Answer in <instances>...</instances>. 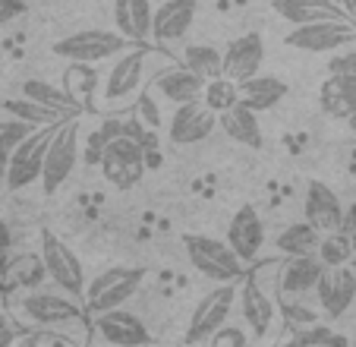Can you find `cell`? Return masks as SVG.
Listing matches in <instances>:
<instances>
[{
  "instance_id": "obj_33",
  "label": "cell",
  "mask_w": 356,
  "mask_h": 347,
  "mask_svg": "<svg viewBox=\"0 0 356 347\" xmlns=\"http://www.w3.org/2000/svg\"><path fill=\"white\" fill-rule=\"evenodd\" d=\"M316 256L325 262V268H341L353 259V240H350L347 234H341V231L322 234V243H318Z\"/></svg>"
},
{
  "instance_id": "obj_44",
  "label": "cell",
  "mask_w": 356,
  "mask_h": 347,
  "mask_svg": "<svg viewBox=\"0 0 356 347\" xmlns=\"http://www.w3.org/2000/svg\"><path fill=\"white\" fill-rule=\"evenodd\" d=\"M300 344V341H296ZM300 347H331V344H300Z\"/></svg>"
},
{
  "instance_id": "obj_21",
  "label": "cell",
  "mask_w": 356,
  "mask_h": 347,
  "mask_svg": "<svg viewBox=\"0 0 356 347\" xmlns=\"http://www.w3.org/2000/svg\"><path fill=\"white\" fill-rule=\"evenodd\" d=\"M155 92L177 107L186 101H199L205 92V79H199L189 67H170L155 76Z\"/></svg>"
},
{
  "instance_id": "obj_15",
  "label": "cell",
  "mask_w": 356,
  "mask_h": 347,
  "mask_svg": "<svg viewBox=\"0 0 356 347\" xmlns=\"http://www.w3.org/2000/svg\"><path fill=\"white\" fill-rule=\"evenodd\" d=\"M281 20L290 26H312V22H353L337 0H275L271 3Z\"/></svg>"
},
{
  "instance_id": "obj_26",
  "label": "cell",
  "mask_w": 356,
  "mask_h": 347,
  "mask_svg": "<svg viewBox=\"0 0 356 347\" xmlns=\"http://www.w3.org/2000/svg\"><path fill=\"white\" fill-rule=\"evenodd\" d=\"M287 95V82L277 79V76H268V73H259L252 79L240 82V101L252 111H271L277 101Z\"/></svg>"
},
{
  "instance_id": "obj_22",
  "label": "cell",
  "mask_w": 356,
  "mask_h": 347,
  "mask_svg": "<svg viewBox=\"0 0 356 347\" xmlns=\"http://www.w3.org/2000/svg\"><path fill=\"white\" fill-rule=\"evenodd\" d=\"M328 272L325 262L318 259L316 253L312 256H290L287 265L281 272V291L284 294H306V291H316L322 275Z\"/></svg>"
},
{
  "instance_id": "obj_16",
  "label": "cell",
  "mask_w": 356,
  "mask_h": 347,
  "mask_svg": "<svg viewBox=\"0 0 356 347\" xmlns=\"http://www.w3.org/2000/svg\"><path fill=\"white\" fill-rule=\"evenodd\" d=\"M98 332L101 338L114 347H145L152 341V332L145 328V322L139 316H133L129 309H108L98 316Z\"/></svg>"
},
{
  "instance_id": "obj_2",
  "label": "cell",
  "mask_w": 356,
  "mask_h": 347,
  "mask_svg": "<svg viewBox=\"0 0 356 347\" xmlns=\"http://www.w3.org/2000/svg\"><path fill=\"white\" fill-rule=\"evenodd\" d=\"M145 275L148 272L142 265H114V268H108V272H101L86 291V307L92 309L95 316L127 307V300L139 291Z\"/></svg>"
},
{
  "instance_id": "obj_30",
  "label": "cell",
  "mask_w": 356,
  "mask_h": 347,
  "mask_svg": "<svg viewBox=\"0 0 356 347\" xmlns=\"http://www.w3.org/2000/svg\"><path fill=\"white\" fill-rule=\"evenodd\" d=\"M3 111L16 121H26L32 127H54V123H63L67 121V114L54 111V107H44L38 101H29V98H7L3 101Z\"/></svg>"
},
{
  "instance_id": "obj_10",
  "label": "cell",
  "mask_w": 356,
  "mask_h": 347,
  "mask_svg": "<svg viewBox=\"0 0 356 347\" xmlns=\"http://www.w3.org/2000/svg\"><path fill=\"white\" fill-rule=\"evenodd\" d=\"M19 313L35 325H67V322L79 319V307L70 294H51V291H35V294L22 297Z\"/></svg>"
},
{
  "instance_id": "obj_6",
  "label": "cell",
  "mask_w": 356,
  "mask_h": 347,
  "mask_svg": "<svg viewBox=\"0 0 356 347\" xmlns=\"http://www.w3.org/2000/svg\"><path fill=\"white\" fill-rule=\"evenodd\" d=\"M41 259H44L47 278L54 281V284L60 287L63 294L82 297V294L88 291V284H86V268H82L79 256H76L73 249H70L67 243L60 240V237L51 234V231H44V234H41Z\"/></svg>"
},
{
  "instance_id": "obj_9",
  "label": "cell",
  "mask_w": 356,
  "mask_h": 347,
  "mask_svg": "<svg viewBox=\"0 0 356 347\" xmlns=\"http://www.w3.org/2000/svg\"><path fill=\"white\" fill-rule=\"evenodd\" d=\"M287 45L302 54H334L347 45H356L353 22H312L287 32Z\"/></svg>"
},
{
  "instance_id": "obj_7",
  "label": "cell",
  "mask_w": 356,
  "mask_h": 347,
  "mask_svg": "<svg viewBox=\"0 0 356 347\" xmlns=\"http://www.w3.org/2000/svg\"><path fill=\"white\" fill-rule=\"evenodd\" d=\"M57 127H60V123H54V127H38L13 152L7 174H3V180H7L10 190H26L29 183L41 180V171H44V155H47V146H51V139H54Z\"/></svg>"
},
{
  "instance_id": "obj_24",
  "label": "cell",
  "mask_w": 356,
  "mask_h": 347,
  "mask_svg": "<svg viewBox=\"0 0 356 347\" xmlns=\"http://www.w3.org/2000/svg\"><path fill=\"white\" fill-rule=\"evenodd\" d=\"M152 0H114V22L117 32L129 41L152 38Z\"/></svg>"
},
{
  "instance_id": "obj_41",
  "label": "cell",
  "mask_w": 356,
  "mask_h": 347,
  "mask_svg": "<svg viewBox=\"0 0 356 347\" xmlns=\"http://www.w3.org/2000/svg\"><path fill=\"white\" fill-rule=\"evenodd\" d=\"M0 341H3V344L13 341V332H10V322H7V316L3 313H0Z\"/></svg>"
},
{
  "instance_id": "obj_13",
  "label": "cell",
  "mask_w": 356,
  "mask_h": 347,
  "mask_svg": "<svg viewBox=\"0 0 356 347\" xmlns=\"http://www.w3.org/2000/svg\"><path fill=\"white\" fill-rule=\"evenodd\" d=\"M265 61V41L259 32H246L240 38H234L224 51V76L234 82H246L252 76H259Z\"/></svg>"
},
{
  "instance_id": "obj_25",
  "label": "cell",
  "mask_w": 356,
  "mask_h": 347,
  "mask_svg": "<svg viewBox=\"0 0 356 347\" xmlns=\"http://www.w3.org/2000/svg\"><path fill=\"white\" fill-rule=\"evenodd\" d=\"M218 123H221V130L230 136L234 142H240V146H249V148H262V130H259V117L252 107H246L240 101V105L227 107L224 114H218Z\"/></svg>"
},
{
  "instance_id": "obj_39",
  "label": "cell",
  "mask_w": 356,
  "mask_h": 347,
  "mask_svg": "<svg viewBox=\"0 0 356 347\" xmlns=\"http://www.w3.org/2000/svg\"><path fill=\"white\" fill-rule=\"evenodd\" d=\"M341 234H347L356 243V202L343 208V221H341Z\"/></svg>"
},
{
  "instance_id": "obj_8",
  "label": "cell",
  "mask_w": 356,
  "mask_h": 347,
  "mask_svg": "<svg viewBox=\"0 0 356 347\" xmlns=\"http://www.w3.org/2000/svg\"><path fill=\"white\" fill-rule=\"evenodd\" d=\"M234 300H236L234 284H218L215 291H209V294L202 297L193 309V319H189V332H186L189 344H202V341L215 338L224 328V322L230 319Z\"/></svg>"
},
{
  "instance_id": "obj_3",
  "label": "cell",
  "mask_w": 356,
  "mask_h": 347,
  "mask_svg": "<svg viewBox=\"0 0 356 347\" xmlns=\"http://www.w3.org/2000/svg\"><path fill=\"white\" fill-rule=\"evenodd\" d=\"M127 51H129V38L120 32H111V29H82V32L67 35V38H60L54 45L57 57L73 63H101Z\"/></svg>"
},
{
  "instance_id": "obj_11",
  "label": "cell",
  "mask_w": 356,
  "mask_h": 347,
  "mask_svg": "<svg viewBox=\"0 0 356 347\" xmlns=\"http://www.w3.org/2000/svg\"><path fill=\"white\" fill-rule=\"evenodd\" d=\"M302 215H306V221L316 227L318 234H334V231H341L343 206L328 183L309 180L306 196H302Z\"/></svg>"
},
{
  "instance_id": "obj_23",
  "label": "cell",
  "mask_w": 356,
  "mask_h": 347,
  "mask_svg": "<svg viewBox=\"0 0 356 347\" xmlns=\"http://www.w3.org/2000/svg\"><path fill=\"white\" fill-rule=\"evenodd\" d=\"M240 307H243V319L252 328V334L271 332V325H275V303H271V297L259 287L256 278H249L246 284L240 287Z\"/></svg>"
},
{
  "instance_id": "obj_20",
  "label": "cell",
  "mask_w": 356,
  "mask_h": 347,
  "mask_svg": "<svg viewBox=\"0 0 356 347\" xmlns=\"http://www.w3.org/2000/svg\"><path fill=\"white\" fill-rule=\"evenodd\" d=\"M318 105L334 121H350L356 114V76L353 73H331L318 88Z\"/></svg>"
},
{
  "instance_id": "obj_40",
  "label": "cell",
  "mask_w": 356,
  "mask_h": 347,
  "mask_svg": "<svg viewBox=\"0 0 356 347\" xmlns=\"http://www.w3.org/2000/svg\"><path fill=\"white\" fill-rule=\"evenodd\" d=\"M331 73H353L356 76V54H343V57L331 61Z\"/></svg>"
},
{
  "instance_id": "obj_49",
  "label": "cell",
  "mask_w": 356,
  "mask_h": 347,
  "mask_svg": "<svg viewBox=\"0 0 356 347\" xmlns=\"http://www.w3.org/2000/svg\"><path fill=\"white\" fill-rule=\"evenodd\" d=\"M337 3H341V0H337Z\"/></svg>"
},
{
  "instance_id": "obj_36",
  "label": "cell",
  "mask_w": 356,
  "mask_h": 347,
  "mask_svg": "<svg viewBox=\"0 0 356 347\" xmlns=\"http://www.w3.org/2000/svg\"><path fill=\"white\" fill-rule=\"evenodd\" d=\"M139 114H142V121H145L148 130H158V127H161V114H158V105H155V98H152V92L142 95Z\"/></svg>"
},
{
  "instance_id": "obj_14",
  "label": "cell",
  "mask_w": 356,
  "mask_h": 347,
  "mask_svg": "<svg viewBox=\"0 0 356 347\" xmlns=\"http://www.w3.org/2000/svg\"><path fill=\"white\" fill-rule=\"evenodd\" d=\"M227 243L243 262H252L265 247V224L262 215L256 212L252 206H243L234 212L227 224Z\"/></svg>"
},
{
  "instance_id": "obj_27",
  "label": "cell",
  "mask_w": 356,
  "mask_h": 347,
  "mask_svg": "<svg viewBox=\"0 0 356 347\" xmlns=\"http://www.w3.org/2000/svg\"><path fill=\"white\" fill-rule=\"evenodd\" d=\"M318 243H322V234H318L316 227L309 221H296V224L284 227L281 234H277L275 247L284 256H312L318 249Z\"/></svg>"
},
{
  "instance_id": "obj_43",
  "label": "cell",
  "mask_w": 356,
  "mask_h": 347,
  "mask_svg": "<svg viewBox=\"0 0 356 347\" xmlns=\"http://www.w3.org/2000/svg\"><path fill=\"white\" fill-rule=\"evenodd\" d=\"M47 347H76V344H70V341H63V338H51Z\"/></svg>"
},
{
  "instance_id": "obj_42",
  "label": "cell",
  "mask_w": 356,
  "mask_h": 347,
  "mask_svg": "<svg viewBox=\"0 0 356 347\" xmlns=\"http://www.w3.org/2000/svg\"><path fill=\"white\" fill-rule=\"evenodd\" d=\"M341 7L347 10V16H350V20H356V0H341Z\"/></svg>"
},
{
  "instance_id": "obj_38",
  "label": "cell",
  "mask_w": 356,
  "mask_h": 347,
  "mask_svg": "<svg viewBox=\"0 0 356 347\" xmlns=\"http://www.w3.org/2000/svg\"><path fill=\"white\" fill-rule=\"evenodd\" d=\"M10 247H13V234H10V224H7V221H0V268L7 265Z\"/></svg>"
},
{
  "instance_id": "obj_46",
  "label": "cell",
  "mask_w": 356,
  "mask_h": 347,
  "mask_svg": "<svg viewBox=\"0 0 356 347\" xmlns=\"http://www.w3.org/2000/svg\"><path fill=\"white\" fill-rule=\"evenodd\" d=\"M347 123H350V127H353V130H356V114H353V117H350V121H347Z\"/></svg>"
},
{
  "instance_id": "obj_5",
  "label": "cell",
  "mask_w": 356,
  "mask_h": 347,
  "mask_svg": "<svg viewBox=\"0 0 356 347\" xmlns=\"http://www.w3.org/2000/svg\"><path fill=\"white\" fill-rule=\"evenodd\" d=\"M148 148L142 146L139 139L133 136H120L114 139L104 152H101V174H104V180L111 183L114 190H133L136 183L142 180V174H145V164H148Z\"/></svg>"
},
{
  "instance_id": "obj_35",
  "label": "cell",
  "mask_w": 356,
  "mask_h": 347,
  "mask_svg": "<svg viewBox=\"0 0 356 347\" xmlns=\"http://www.w3.org/2000/svg\"><path fill=\"white\" fill-rule=\"evenodd\" d=\"M10 275H13L19 284L35 287L47 275L44 272V259H41V256H26V259H16L13 265H10Z\"/></svg>"
},
{
  "instance_id": "obj_19",
  "label": "cell",
  "mask_w": 356,
  "mask_h": 347,
  "mask_svg": "<svg viewBox=\"0 0 356 347\" xmlns=\"http://www.w3.org/2000/svg\"><path fill=\"white\" fill-rule=\"evenodd\" d=\"M145 47H133V51L120 54L117 63L111 67L108 79H104V98L108 101H120L127 95H133L142 82V73H145Z\"/></svg>"
},
{
  "instance_id": "obj_45",
  "label": "cell",
  "mask_w": 356,
  "mask_h": 347,
  "mask_svg": "<svg viewBox=\"0 0 356 347\" xmlns=\"http://www.w3.org/2000/svg\"><path fill=\"white\" fill-rule=\"evenodd\" d=\"M281 347H300V344H296V338H293V341H287V344H281Z\"/></svg>"
},
{
  "instance_id": "obj_32",
  "label": "cell",
  "mask_w": 356,
  "mask_h": 347,
  "mask_svg": "<svg viewBox=\"0 0 356 347\" xmlns=\"http://www.w3.org/2000/svg\"><path fill=\"white\" fill-rule=\"evenodd\" d=\"M202 98H205V107H211L215 114H224L227 107L240 105V82L227 79V76H218V79L205 82Z\"/></svg>"
},
{
  "instance_id": "obj_37",
  "label": "cell",
  "mask_w": 356,
  "mask_h": 347,
  "mask_svg": "<svg viewBox=\"0 0 356 347\" xmlns=\"http://www.w3.org/2000/svg\"><path fill=\"white\" fill-rule=\"evenodd\" d=\"M22 13H26V3H22V0H0V26L19 20Z\"/></svg>"
},
{
  "instance_id": "obj_48",
  "label": "cell",
  "mask_w": 356,
  "mask_h": 347,
  "mask_svg": "<svg viewBox=\"0 0 356 347\" xmlns=\"http://www.w3.org/2000/svg\"><path fill=\"white\" fill-rule=\"evenodd\" d=\"M0 347H7V344H3V341H0Z\"/></svg>"
},
{
  "instance_id": "obj_1",
  "label": "cell",
  "mask_w": 356,
  "mask_h": 347,
  "mask_svg": "<svg viewBox=\"0 0 356 347\" xmlns=\"http://www.w3.org/2000/svg\"><path fill=\"white\" fill-rule=\"evenodd\" d=\"M186 256L193 262V268L209 281L218 284H230L243 275V259L230 249V243L215 240V237H202V234H186L183 237Z\"/></svg>"
},
{
  "instance_id": "obj_47",
  "label": "cell",
  "mask_w": 356,
  "mask_h": 347,
  "mask_svg": "<svg viewBox=\"0 0 356 347\" xmlns=\"http://www.w3.org/2000/svg\"><path fill=\"white\" fill-rule=\"evenodd\" d=\"M350 262H353V268H356V243H353V259H350Z\"/></svg>"
},
{
  "instance_id": "obj_17",
  "label": "cell",
  "mask_w": 356,
  "mask_h": 347,
  "mask_svg": "<svg viewBox=\"0 0 356 347\" xmlns=\"http://www.w3.org/2000/svg\"><path fill=\"white\" fill-rule=\"evenodd\" d=\"M318 303H322L325 316L328 319H341L350 307H353V297H356V275L350 272L347 265L341 268H328L318 281Z\"/></svg>"
},
{
  "instance_id": "obj_34",
  "label": "cell",
  "mask_w": 356,
  "mask_h": 347,
  "mask_svg": "<svg viewBox=\"0 0 356 347\" xmlns=\"http://www.w3.org/2000/svg\"><path fill=\"white\" fill-rule=\"evenodd\" d=\"M63 79H67V92L76 98V105L92 101V95L98 92V76H95L92 63H73Z\"/></svg>"
},
{
  "instance_id": "obj_12",
  "label": "cell",
  "mask_w": 356,
  "mask_h": 347,
  "mask_svg": "<svg viewBox=\"0 0 356 347\" xmlns=\"http://www.w3.org/2000/svg\"><path fill=\"white\" fill-rule=\"evenodd\" d=\"M218 127V114L211 107H205L202 101H186V105L174 107L170 117V142L177 146H193L202 142L205 136H211V130Z\"/></svg>"
},
{
  "instance_id": "obj_4",
  "label": "cell",
  "mask_w": 356,
  "mask_h": 347,
  "mask_svg": "<svg viewBox=\"0 0 356 347\" xmlns=\"http://www.w3.org/2000/svg\"><path fill=\"white\" fill-rule=\"evenodd\" d=\"M79 164V121L67 117V121L57 127L54 139L47 146L44 155V171H41V187L47 196H54L63 183L70 180V174Z\"/></svg>"
},
{
  "instance_id": "obj_18",
  "label": "cell",
  "mask_w": 356,
  "mask_h": 347,
  "mask_svg": "<svg viewBox=\"0 0 356 347\" xmlns=\"http://www.w3.org/2000/svg\"><path fill=\"white\" fill-rule=\"evenodd\" d=\"M195 0H164L152 16V38L161 45L183 38L195 22Z\"/></svg>"
},
{
  "instance_id": "obj_28",
  "label": "cell",
  "mask_w": 356,
  "mask_h": 347,
  "mask_svg": "<svg viewBox=\"0 0 356 347\" xmlns=\"http://www.w3.org/2000/svg\"><path fill=\"white\" fill-rule=\"evenodd\" d=\"M183 67H189L199 79L211 82L218 76H224V51L211 45H189L183 51Z\"/></svg>"
},
{
  "instance_id": "obj_29",
  "label": "cell",
  "mask_w": 356,
  "mask_h": 347,
  "mask_svg": "<svg viewBox=\"0 0 356 347\" xmlns=\"http://www.w3.org/2000/svg\"><path fill=\"white\" fill-rule=\"evenodd\" d=\"M22 98L38 101V105H44V107H54V111H60V114L79 111L76 98L67 92V88H57V86H51V82H44V79H26L22 82Z\"/></svg>"
},
{
  "instance_id": "obj_31",
  "label": "cell",
  "mask_w": 356,
  "mask_h": 347,
  "mask_svg": "<svg viewBox=\"0 0 356 347\" xmlns=\"http://www.w3.org/2000/svg\"><path fill=\"white\" fill-rule=\"evenodd\" d=\"M35 130H38V127H32V123H26V121H16V117L0 121V177L7 174L13 152L35 133Z\"/></svg>"
}]
</instances>
